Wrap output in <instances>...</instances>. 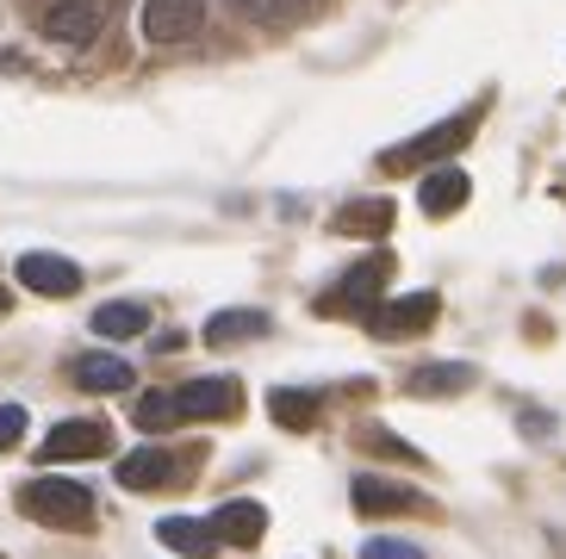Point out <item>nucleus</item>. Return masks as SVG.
Segmentation results:
<instances>
[{"label":"nucleus","instance_id":"1","mask_svg":"<svg viewBox=\"0 0 566 559\" xmlns=\"http://www.w3.org/2000/svg\"><path fill=\"white\" fill-rule=\"evenodd\" d=\"M19 516H32L44 528H87L94 523V492L75 478H32V485H19Z\"/></svg>","mask_w":566,"mask_h":559},{"label":"nucleus","instance_id":"2","mask_svg":"<svg viewBox=\"0 0 566 559\" xmlns=\"http://www.w3.org/2000/svg\"><path fill=\"white\" fill-rule=\"evenodd\" d=\"M386 274H392V255H367V262H355L324 298H312V312H324V317H367L374 305H380Z\"/></svg>","mask_w":566,"mask_h":559},{"label":"nucleus","instance_id":"3","mask_svg":"<svg viewBox=\"0 0 566 559\" xmlns=\"http://www.w3.org/2000/svg\"><path fill=\"white\" fill-rule=\"evenodd\" d=\"M473 131H480V113H454V118H442V125H430L423 137H411V144L386 149L380 168H386V175H411L417 162H442V156L467 149V137H473Z\"/></svg>","mask_w":566,"mask_h":559},{"label":"nucleus","instance_id":"4","mask_svg":"<svg viewBox=\"0 0 566 559\" xmlns=\"http://www.w3.org/2000/svg\"><path fill=\"white\" fill-rule=\"evenodd\" d=\"M106 447H113V429L101 423V416H69V423H56L44 442H38V461L44 466H63V461H101Z\"/></svg>","mask_w":566,"mask_h":559},{"label":"nucleus","instance_id":"5","mask_svg":"<svg viewBox=\"0 0 566 559\" xmlns=\"http://www.w3.org/2000/svg\"><path fill=\"white\" fill-rule=\"evenodd\" d=\"M436 312H442L436 293H405V298H380L361 324L374 329V336H386V342H399V336H423V329L436 324Z\"/></svg>","mask_w":566,"mask_h":559},{"label":"nucleus","instance_id":"6","mask_svg":"<svg viewBox=\"0 0 566 559\" xmlns=\"http://www.w3.org/2000/svg\"><path fill=\"white\" fill-rule=\"evenodd\" d=\"M175 411L181 423H212V416H237L243 411V386L231 373H212V379H187L175 392Z\"/></svg>","mask_w":566,"mask_h":559},{"label":"nucleus","instance_id":"7","mask_svg":"<svg viewBox=\"0 0 566 559\" xmlns=\"http://www.w3.org/2000/svg\"><path fill=\"white\" fill-rule=\"evenodd\" d=\"M106 32V0H56L44 13V38L63 50H87Z\"/></svg>","mask_w":566,"mask_h":559},{"label":"nucleus","instance_id":"8","mask_svg":"<svg viewBox=\"0 0 566 559\" xmlns=\"http://www.w3.org/2000/svg\"><path fill=\"white\" fill-rule=\"evenodd\" d=\"M19 286L38 298H75L82 293V267L69 255H51V249H25L19 255Z\"/></svg>","mask_w":566,"mask_h":559},{"label":"nucleus","instance_id":"9","mask_svg":"<svg viewBox=\"0 0 566 559\" xmlns=\"http://www.w3.org/2000/svg\"><path fill=\"white\" fill-rule=\"evenodd\" d=\"M206 25V0H144V38L150 44H187Z\"/></svg>","mask_w":566,"mask_h":559},{"label":"nucleus","instance_id":"10","mask_svg":"<svg viewBox=\"0 0 566 559\" xmlns=\"http://www.w3.org/2000/svg\"><path fill=\"white\" fill-rule=\"evenodd\" d=\"M349 504H355V516H405V510H417V492L411 485H392V478L361 473L349 485Z\"/></svg>","mask_w":566,"mask_h":559},{"label":"nucleus","instance_id":"11","mask_svg":"<svg viewBox=\"0 0 566 559\" xmlns=\"http://www.w3.org/2000/svg\"><path fill=\"white\" fill-rule=\"evenodd\" d=\"M156 541H163L168 553H181V559H212L218 553V528L200 523V516H163V523H156Z\"/></svg>","mask_w":566,"mask_h":559},{"label":"nucleus","instance_id":"12","mask_svg":"<svg viewBox=\"0 0 566 559\" xmlns=\"http://www.w3.org/2000/svg\"><path fill=\"white\" fill-rule=\"evenodd\" d=\"M212 528H218V541H231V547H255V541L268 535V510L255 504V497H231V504H218Z\"/></svg>","mask_w":566,"mask_h":559},{"label":"nucleus","instance_id":"13","mask_svg":"<svg viewBox=\"0 0 566 559\" xmlns=\"http://www.w3.org/2000/svg\"><path fill=\"white\" fill-rule=\"evenodd\" d=\"M467 199H473V181H467V168H436L430 181L417 187V205H423L430 218H454V212L467 205Z\"/></svg>","mask_w":566,"mask_h":559},{"label":"nucleus","instance_id":"14","mask_svg":"<svg viewBox=\"0 0 566 559\" xmlns=\"http://www.w3.org/2000/svg\"><path fill=\"white\" fill-rule=\"evenodd\" d=\"M168 478H175V454L168 447H137L118 461V485L125 492H163Z\"/></svg>","mask_w":566,"mask_h":559},{"label":"nucleus","instance_id":"15","mask_svg":"<svg viewBox=\"0 0 566 559\" xmlns=\"http://www.w3.org/2000/svg\"><path fill=\"white\" fill-rule=\"evenodd\" d=\"M473 367L467 361H430V367H417L411 379H405V392L411 398H454V392H467V386H473Z\"/></svg>","mask_w":566,"mask_h":559},{"label":"nucleus","instance_id":"16","mask_svg":"<svg viewBox=\"0 0 566 559\" xmlns=\"http://www.w3.org/2000/svg\"><path fill=\"white\" fill-rule=\"evenodd\" d=\"M69 373H75L82 392H132V386H137L132 361H118V355H82Z\"/></svg>","mask_w":566,"mask_h":559},{"label":"nucleus","instance_id":"17","mask_svg":"<svg viewBox=\"0 0 566 559\" xmlns=\"http://www.w3.org/2000/svg\"><path fill=\"white\" fill-rule=\"evenodd\" d=\"M268 329H274L268 312H212L206 317V342L231 348V342H255V336H268Z\"/></svg>","mask_w":566,"mask_h":559},{"label":"nucleus","instance_id":"18","mask_svg":"<svg viewBox=\"0 0 566 559\" xmlns=\"http://www.w3.org/2000/svg\"><path fill=\"white\" fill-rule=\"evenodd\" d=\"M331 231L336 236H386L392 231V205H386V199H349V205L331 218Z\"/></svg>","mask_w":566,"mask_h":559},{"label":"nucleus","instance_id":"19","mask_svg":"<svg viewBox=\"0 0 566 559\" xmlns=\"http://www.w3.org/2000/svg\"><path fill=\"white\" fill-rule=\"evenodd\" d=\"M144 329H150V312L137 298H113V305L94 312V336H106V342H125V336H144Z\"/></svg>","mask_w":566,"mask_h":559},{"label":"nucleus","instance_id":"20","mask_svg":"<svg viewBox=\"0 0 566 559\" xmlns=\"http://www.w3.org/2000/svg\"><path fill=\"white\" fill-rule=\"evenodd\" d=\"M268 416L281 429H312L317 423V392H300V386H281V392H268Z\"/></svg>","mask_w":566,"mask_h":559},{"label":"nucleus","instance_id":"21","mask_svg":"<svg viewBox=\"0 0 566 559\" xmlns=\"http://www.w3.org/2000/svg\"><path fill=\"white\" fill-rule=\"evenodd\" d=\"M132 416H137V429H150V435H163V429L181 423V411H175V392H144V398L132 404Z\"/></svg>","mask_w":566,"mask_h":559},{"label":"nucleus","instance_id":"22","mask_svg":"<svg viewBox=\"0 0 566 559\" xmlns=\"http://www.w3.org/2000/svg\"><path fill=\"white\" fill-rule=\"evenodd\" d=\"M250 7V19H262V25H281V19H293L305 7V0H243Z\"/></svg>","mask_w":566,"mask_h":559},{"label":"nucleus","instance_id":"23","mask_svg":"<svg viewBox=\"0 0 566 559\" xmlns=\"http://www.w3.org/2000/svg\"><path fill=\"white\" fill-rule=\"evenodd\" d=\"M19 435H25V404H0V454L19 447Z\"/></svg>","mask_w":566,"mask_h":559},{"label":"nucleus","instance_id":"24","mask_svg":"<svg viewBox=\"0 0 566 559\" xmlns=\"http://www.w3.org/2000/svg\"><path fill=\"white\" fill-rule=\"evenodd\" d=\"M361 559H423V553H417L411 541H392V535H380V541L361 547Z\"/></svg>","mask_w":566,"mask_h":559},{"label":"nucleus","instance_id":"25","mask_svg":"<svg viewBox=\"0 0 566 559\" xmlns=\"http://www.w3.org/2000/svg\"><path fill=\"white\" fill-rule=\"evenodd\" d=\"M361 442H367V447H380V454H405V461H417V447L392 442V429H361Z\"/></svg>","mask_w":566,"mask_h":559},{"label":"nucleus","instance_id":"26","mask_svg":"<svg viewBox=\"0 0 566 559\" xmlns=\"http://www.w3.org/2000/svg\"><path fill=\"white\" fill-rule=\"evenodd\" d=\"M523 429H530V435H548L554 423H548V411H523Z\"/></svg>","mask_w":566,"mask_h":559},{"label":"nucleus","instance_id":"27","mask_svg":"<svg viewBox=\"0 0 566 559\" xmlns=\"http://www.w3.org/2000/svg\"><path fill=\"white\" fill-rule=\"evenodd\" d=\"M7 312H13V298H7V286H0V317H7Z\"/></svg>","mask_w":566,"mask_h":559},{"label":"nucleus","instance_id":"28","mask_svg":"<svg viewBox=\"0 0 566 559\" xmlns=\"http://www.w3.org/2000/svg\"><path fill=\"white\" fill-rule=\"evenodd\" d=\"M0 559H7V553H0Z\"/></svg>","mask_w":566,"mask_h":559}]
</instances>
